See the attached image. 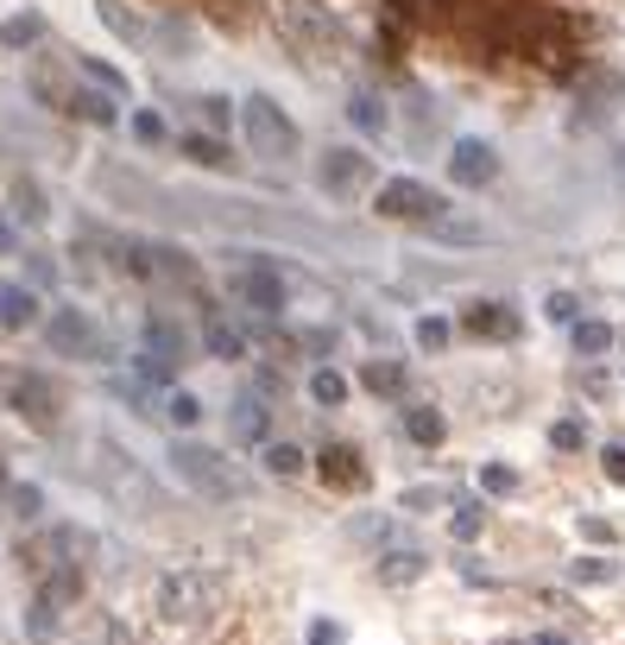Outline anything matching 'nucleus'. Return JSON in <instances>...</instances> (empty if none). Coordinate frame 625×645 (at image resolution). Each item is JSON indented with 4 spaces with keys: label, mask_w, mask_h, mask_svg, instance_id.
<instances>
[{
    "label": "nucleus",
    "mask_w": 625,
    "mask_h": 645,
    "mask_svg": "<svg viewBox=\"0 0 625 645\" xmlns=\"http://www.w3.org/2000/svg\"><path fill=\"white\" fill-rule=\"evenodd\" d=\"M373 209L386 215V222H424V229H436L449 203H443L429 184H417V178H386V184H379V203Z\"/></svg>",
    "instance_id": "6"
},
{
    "label": "nucleus",
    "mask_w": 625,
    "mask_h": 645,
    "mask_svg": "<svg viewBox=\"0 0 625 645\" xmlns=\"http://www.w3.org/2000/svg\"><path fill=\"white\" fill-rule=\"evenodd\" d=\"M550 443H556V449H581V443H588V431H581V418H562V424L550 431Z\"/></svg>",
    "instance_id": "36"
},
{
    "label": "nucleus",
    "mask_w": 625,
    "mask_h": 645,
    "mask_svg": "<svg viewBox=\"0 0 625 645\" xmlns=\"http://www.w3.org/2000/svg\"><path fill=\"white\" fill-rule=\"evenodd\" d=\"M133 133H139V140H146V146H158V140H165V121H158V114H133Z\"/></svg>",
    "instance_id": "38"
},
{
    "label": "nucleus",
    "mask_w": 625,
    "mask_h": 645,
    "mask_svg": "<svg viewBox=\"0 0 625 645\" xmlns=\"http://www.w3.org/2000/svg\"><path fill=\"white\" fill-rule=\"evenodd\" d=\"M310 645H342V626H335V620H316V626H310Z\"/></svg>",
    "instance_id": "41"
},
{
    "label": "nucleus",
    "mask_w": 625,
    "mask_h": 645,
    "mask_svg": "<svg viewBox=\"0 0 625 645\" xmlns=\"http://www.w3.org/2000/svg\"><path fill=\"white\" fill-rule=\"evenodd\" d=\"M449 178L461 190H487V184L500 178V153L487 146V140H455L449 146Z\"/></svg>",
    "instance_id": "8"
},
{
    "label": "nucleus",
    "mask_w": 625,
    "mask_h": 645,
    "mask_svg": "<svg viewBox=\"0 0 625 645\" xmlns=\"http://www.w3.org/2000/svg\"><path fill=\"white\" fill-rule=\"evenodd\" d=\"M323 475L335 481V488H360V481H367V468L354 463V449H342V443L323 449Z\"/></svg>",
    "instance_id": "21"
},
{
    "label": "nucleus",
    "mask_w": 625,
    "mask_h": 645,
    "mask_svg": "<svg viewBox=\"0 0 625 645\" xmlns=\"http://www.w3.org/2000/svg\"><path fill=\"white\" fill-rule=\"evenodd\" d=\"M38 513H45V493L20 481V488H13V519H38Z\"/></svg>",
    "instance_id": "35"
},
{
    "label": "nucleus",
    "mask_w": 625,
    "mask_h": 645,
    "mask_svg": "<svg viewBox=\"0 0 625 645\" xmlns=\"http://www.w3.org/2000/svg\"><path fill=\"white\" fill-rule=\"evenodd\" d=\"M13 241H20V222H13V215H0V254H13Z\"/></svg>",
    "instance_id": "42"
},
{
    "label": "nucleus",
    "mask_w": 625,
    "mask_h": 645,
    "mask_svg": "<svg viewBox=\"0 0 625 645\" xmlns=\"http://www.w3.org/2000/svg\"><path fill=\"white\" fill-rule=\"evenodd\" d=\"M38 32H45V20H38V13H20V20H13V26L0 32V38H7V45H32V38H38Z\"/></svg>",
    "instance_id": "33"
},
{
    "label": "nucleus",
    "mask_w": 625,
    "mask_h": 645,
    "mask_svg": "<svg viewBox=\"0 0 625 645\" xmlns=\"http://www.w3.org/2000/svg\"><path fill=\"white\" fill-rule=\"evenodd\" d=\"M348 121L360 133H386V121H392V114H386V102H379L373 89H354V102H348Z\"/></svg>",
    "instance_id": "20"
},
{
    "label": "nucleus",
    "mask_w": 625,
    "mask_h": 645,
    "mask_svg": "<svg viewBox=\"0 0 625 645\" xmlns=\"http://www.w3.org/2000/svg\"><path fill=\"white\" fill-rule=\"evenodd\" d=\"M316 178H323L328 197H354V190H367V184H373V165H367V153H348V146H335V153H323Z\"/></svg>",
    "instance_id": "10"
},
{
    "label": "nucleus",
    "mask_w": 625,
    "mask_h": 645,
    "mask_svg": "<svg viewBox=\"0 0 625 645\" xmlns=\"http://www.w3.org/2000/svg\"><path fill=\"white\" fill-rule=\"evenodd\" d=\"M76 589H82V576H76V569H51L45 582H38V601H32V640H38V645L51 640V626L64 620V608L76 601Z\"/></svg>",
    "instance_id": "7"
},
{
    "label": "nucleus",
    "mask_w": 625,
    "mask_h": 645,
    "mask_svg": "<svg viewBox=\"0 0 625 645\" xmlns=\"http://www.w3.org/2000/svg\"><path fill=\"white\" fill-rule=\"evenodd\" d=\"M373 392H386V399H399L404 392V367L399 362H367V374H360Z\"/></svg>",
    "instance_id": "25"
},
{
    "label": "nucleus",
    "mask_w": 625,
    "mask_h": 645,
    "mask_svg": "<svg viewBox=\"0 0 625 645\" xmlns=\"http://www.w3.org/2000/svg\"><path fill=\"white\" fill-rule=\"evenodd\" d=\"M183 153L197 158V165H227V153H222V140H215V133H190V140H183Z\"/></svg>",
    "instance_id": "30"
},
{
    "label": "nucleus",
    "mask_w": 625,
    "mask_h": 645,
    "mask_svg": "<svg viewBox=\"0 0 625 645\" xmlns=\"http://www.w3.org/2000/svg\"><path fill=\"white\" fill-rule=\"evenodd\" d=\"M424 569H429L424 551H417V544H399V551H386V557H379V582H386V589H411Z\"/></svg>",
    "instance_id": "13"
},
{
    "label": "nucleus",
    "mask_w": 625,
    "mask_h": 645,
    "mask_svg": "<svg viewBox=\"0 0 625 645\" xmlns=\"http://www.w3.org/2000/svg\"><path fill=\"white\" fill-rule=\"evenodd\" d=\"M70 102H76V114H82V121H96V127H108V121H121V102H114L108 89H96V82H82V89H76Z\"/></svg>",
    "instance_id": "18"
},
{
    "label": "nucleus",
    "mask_w": 625,
    "mask_h": 645,
    "mask_svg": "<svg viewBox=\"0 0 625 645\" xmlns=\"http://www.w3.org/2000/svg\"><path fill=\"white\" fill-rule=\"evenodd\" d=\"M227 291H234V304L247 310V316H284V273H278L272 259H241L234 273H227Z\"/></svg>",
    "instance_id": "3"
},
{
    "label": "nucleus",
    "mask_w": 625,
    "mask_h": 645,
    "mask_svg": "<svg viewBox=\"0 0 625 645\" xmlns=\"http://www.w3.org/2000/svg\"><path fill=\"white\" fill-rule=\"evenodd\" d=\"M620 178H625V153H620Z\"/></svg>",
    "instance_id": "45"
},
{
    "label": "nucleus",
    "mask_w": 625,
    "mask_h": 645,
    "mask_svg": "<svg viewBox=\"0 0 625 645\" xmlns=\"http://www.w3.org/2000/svg\"><path fill=\"white\" fill-rule=\"evenodd\" d=\"M227 437L234 443H266L272 437V405H266L259 392H234V405H227Z\"/></svg>",
    "instance_id": "12"
},
{
    "label": "nucleus",
    "mask_w": 625,
    "mask_h": 645,
    "mask_svg": "<svg viewBox=\"0 0 625 645\" xmlns=\"http://www.w3.org/2000/svg\"><path fill=\"white\" fill-rule=\"evenodd\" d=\"M0 481H7V456H0Z\"/></svg>",
    "instance_id": "44"
},
{
    "label": "nucleus",
    "mask_w": 625,
    "mask_h": 645,
    "mask_svg": "<svg viewBox=\"0 0 625 645\" xmlns=\"http://www.w3.org/2000/svg\"><path fill=\"white\" fill-rule=\"evenodd\" d=\"M544 316H550V323H576V316H581V304L569 298V291H556L550 304H544Z\"/></svg>",
    "instance_id": "37"
},
{
    "label": "nucleus",
    "mask_w": 625,
    "mask_h": 645,
    "mask_svg": "<svg viewBox=\"0 0 625 645\" xmlns=\"http://www.w3.org/2000/svg\"><path fill=\"white\" fill-rule=\"evenodd\" d=\"M171 468L177 481L190 493H202V500H247V468L234 463V456H222V449H202V443H177L171 449Z\"/></svg>",
    "instance_id": "1"
},
{
    "label": "nucleus",
    "mask_w": 625,
    "mask_h": 645,
    "mask_svg": "<svg viewBox=\"0 0 625 645\" xmlns=\"http://www.w3.org/2000/svg\"><path fill=\"white\" fill-rule=\"evenodd\" d=\"M468 330H475V336L505 342V336H518V316H512L505 304H475V310H468Z\"/></svg>",
    "instance_id": "16"
},
{
    "label": "nucleus",
    "mask_w": 625,
    "mask_h": 645,
    "mask_svg": "<svg viewBox=\"0 0 625 645\" xmlns=\"http://www.w3.org/2000/svg\"><path fill=\"white\" fill-rule=\"evenodd\" d=\"M13 405H20V418L25 424H38V431H51L57 412H64V399L51 392L45 374H13Z\"/></svg>",
    "instance_id": "11"
},
{
    "label": "nucleus",
    "mask_w": 625,
    "mask_h": 645,
    "mask_svg": "<svg viewBox=\"0 0 625 645\" xmlns=\"http://www.w3.org/2000/svg\"><path fill=\"white\" fill-rule=\"evenodd\" d=\"M96 13H101V20H108V26H114V32H121V38H139V20L126 13L121 0H96Z\"/></svg>",
    "instance_id": "31"
},
{
    "label": "nucleus",
    "mask_w": 625,
    "mask_h": 645,
    "mask_svg": "<svg viewBox=\"0 0 625 645\" xmlns=\"http://www.w3.org/2000/svg\"><path fill=\"white\" fill-rule=\"evenodd\" d=\"M455 538L468 544V538H480V525H487V507H480V500H461V507H455Z\"/></svg>",
    "instance_id": "28"
},
{
    "label": "nucleus",
    "mask_w": 625,
    "mask_h": 645,
    "mask_svg": "<svg viewBox=\"0 0 625 645\" xmlns=\"http://www.w3.org/2000/svg\"><path fill=\"white\" fill-rule=\"evenodd\" d=\"M310 399H316V405H342V399H348V380H342L335 367H316V374H310Z\"/></svg>",
    "instance_id": "24"
},
{
    "label": "nucleus",
    "mask_w": 625,
    "mask_h": 645,
    "mask_svg": "<svg viewBox=\"0 0 625 645\" xmlns=\"http://www.w3.org/2000/svg\"><path fill=\"white\" fill-rule=\"evenodd\" d=\"M197 114L209 121V127H227V102H222V96H202V102H197Z\"/></svg>",
    "instance_id": "39"
},
{
    "label": "nucleus",
    "mask_w": 625,
    "mask_h": 645,
    "mask_svg": "<svg viewBox=\"0 0 625 645\" xmlns=\"http://www.w3.org/2000/svg\"><path fill=\"white\" fill-rule=\"evenodd\" d=\"M32 316H38V298H32V285L0 279V330H25Z\"/></svg>",
    "instance_id": "14"
},
{
    "label": "nucleus",
    "mask_w": 625,
    "mask_h": 645,
    "mask_svg": "<svg viewBox=\"0 0 625 645\" xmlns=\"http://www.w3.org/2000/svg\"><path fill=\"white\" fill-rule=\"evenodd\" d=\"M531 645H562V640H550V633H544V640H531Z\"/></svg>",
    "instance_id": "43"
},
{
    "label": "nucleus",
    "mask_w": 625,
    "mask_h": 645,
    "mask_svg": "<svg viewBox=\"0 0 625 645\" xmlns=\"http://www.w3.org/2000/svg\"><path fill=\"white\" fill-rule=\"evenodd\" d=\"M569 336H576V355L581 362H601L606 348H613V323H601V316H576V323H569Z\"/></svg>",
    "instance_id": "15"
},
{
    "label": "nucleus",
    "mask_w": 625,
    "mask_h": 645,
    "mask_svg": "<svg viewBox=\"0 0 625 645\" xmlns=\"http://www.w3.org/2000/svg\"><path fill=\"white\" fill-rule=\"evenodd\" d=\"M165 418H171L177 431H197L202 424V399L197 392H171V399H165Z\"/></svg>",
    "instance_id": "26"
},
{
    "label": "nucleus",
    "mask_w": 625,
    "mask_h": 645,
    "mask_svg": "<svg viewBox=\"0 0 625 645\" xmlns=\"http://www.w3.org/2000/svg\"><path fill=\"white\" fill-rule=\"evenodd\" d=\"M266 468L291 481V475H303V449H298V443H266Z\"/></svg>",
    "instance_id": "27"
},
{
    "label": "nucleus",
    "mask_w": 625,
    "mask_h": 645,
    "mask_svg": "<svg viewBox=\"0 0 625 645\" xmlns=\"http://www.w3.org/2000/svg\"><path fill=\"white\" fill-rule=\"evenodd\" d=\"M45 348L51 355H64V362H101L108 355V342H101V323L89 316V310H51L45 316Z\"/></svg>",
    "instance_id": "4"
},
{
    "label": "nucleus",
    "mask_w": 625,
    "mask_h": 645,
    "mask_svg": "<svg viewBox=\"0 0 625 645\" xmlns=\"http://www.w3.org/2000/svg\"><path fill=\"white\" fill-rule=\"evenodd\" d=\"M183 362H190L183 330H177L171 316H146V336H139V374H146L152 387H171Z\"/></svg>",
    "instance_id": "5"
},
{
    "label": "nucleus",
    "mask_w": 625,
    "mask_h": 645,
    "mask_svg": "<svg viewBox=\"0 0 625 645\" xmlns=\"http://www.w3.org/2000/svg\"><path fill=\"white\" fill-rule=\"evenodd\" d=\"M576 582H613L620 576V564H606V557H576V569H569Z\"/></svg>",
    "instance_id": "32"
},
{
    "label": "nucleus",
    "mask_w": 625,
    "mask_h": 645,
    "mask_svg": "<svg viewBox=\"0 0 625 645\" xmlns=\"http://www.w3.org/2000/svg\"><path fill=\"white\" fill-rule=\"evenodd\" d=\"M241 140H247L253 158L284 165V158L298 153V121H291L272 96H247V102H241Z\"/></svg>",
    "instance_id": "2"
},
{
    "label": "nucleus",
    "mask_w": 625,
    "mask_h": 645,
    "mask_svg": "<svg viewBox=\"0 0 625 645\" xmlns=\"http://www.w3.org/2000/svg\"><path fill=\"white\" fill-rule=\"evenodd\" d=\"M76 77H82V82H96V89H108L114 102H126V77L114 70V64H101V57H89V64H76Z\"/></svg>",
    "instance_id": "22"
},
{
    "label": "nucleus",
    "mask_w": 625,
    "mask_h": 645,
    "mask_svg": "<svg viewBox=\"0 0 625 645\" xmlns=\"http://www.w3.org/2000/svg\"><path fill=\"white\" fill-rule=\"evenodd\" d=\"M202 342H209V355H222V362H241V355H247V336H241L234 323H222V316L202 323Z\"/></svg>",
    "instance_id": "19"
},
{
    "label": "nucleus",
    "mask_w": 625,
    "mask_h": 645,
    "mask_svg": "<svg viewBox=\"0 0 625 645\" xmlns=\"http://www.w3.org/2000/svg\"><path fill=\"white\" fill-rule=\"evenodd\" d=\"M601 468H606V481H620V488H625V449H620V443L601 449Z\"/></svg>",
    "instance_id": "40"
},
{
    "label": "nucleus",
    "mask_w": 625,
    "mask_h": 645,
    "mask_svg": "<svg viewBox=\"0 0 625 645\" xmlns=\"http://www.w3.org/2000/svg\"><path fill=\"white\" fill-rule=\"evenodd\" d=\"M209 601H215V582H209L202 569H177V576H165V614L171 620H202L209 614Z\"/></svg>",
    "instance_id": "9"
},
{
    "label": "nucleus",
    "mask_w": 625,
    "mask_h": 645,
    "mask_svg": "<svg viewBox=\"0 0 625 645\" xmlns=\"http://www.w3.org/2000/svg\"><path fill=\"white\" fill-rule=\"evenodd\" d=\"M13 215L20 222H45V190L32 178H13Z\"/></svg>",
    "instance_id": "23"
},
{
    "label": "nucleus",
    "mask_w": 625,
    "mask_h": 645,
    "mask_svg": "<svg viewBox=\"0 0 625 645\" xmlns=\"http://www.w3.org/2000/svg\"><path fill=\"white\" fill-rule=\"evenodd\" d=\"M480 488H487V493H512V488H518V475H512L505 463H487V468H480Z\"/></svg>",
    "instance_id": "34"
},
{
    "label": "nucleus",
    "mask_w": 625,
    "mask_h": 645,
    "mask_svg": "<svg viewBox=\"0 0 625 645\" xmlns=\"http://www.w3.org/2000/svg\"><path fill=\"white\" fill-rule=\"evenodd\" d=\"M449 323H443V316H424V323H417V348H424V355H443V348H449Z\"/></svg>",
    "instance_id": "29"
},
{
    "label": "nucleus",
    "mask_w": 625,
    "mask_h": 645,
    "mask_svg": "<svg viewBox=\"0 0 625 645\" xmlns=\"http://www.w3.org/2000/svg\"><path fill=\"white\" fill-rule=\"evenodd\" d=\"M404 431H411V443L436 449V443L449 437V418L436 412V405H411V412H404Z\"/></svg>",
    "instance_id": "17"
}]
</instances>
